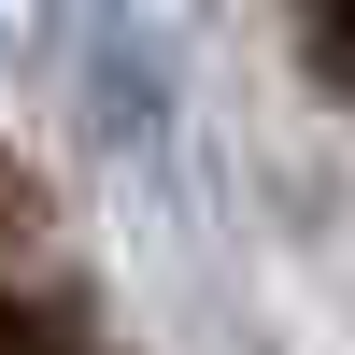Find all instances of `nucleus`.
Instances as JSON below:
<instances>
[{
	"instance_id": "1",
	"label": "nucleus",
	"mask_w": 355,
	"mask_h": 355,
	"mask_svg": "<svg viewBox=\"0 0 355 355\" xmlns=\"http://www.w3.org/2000/svg\"><path fill=\"white\" fill-rule=\"evenodd\" d=\"M0 355H71V327L57 313H0Z\"/></svg>"
},
{
	"instance_id": "2",
	"label": "nucleus",
	"mask_w": 355,
	"mask_h": 355,
	"mask_svg": "<svg viewBox=\"0 0 355 355\" xmlns=\"http://www.w3.org/2000/svg\"><path fill=\"white\" fill-rule=\"evenodd\" d=\"M313 43H327V71L355 85V0H313Z\"/></svg>"
}]
</instances>
